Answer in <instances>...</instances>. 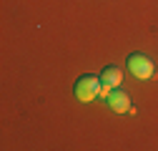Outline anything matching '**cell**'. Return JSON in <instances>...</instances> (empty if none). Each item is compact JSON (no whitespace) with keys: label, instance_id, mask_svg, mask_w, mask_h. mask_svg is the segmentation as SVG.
I'll list each match as a JSON object with an SVG mask.
<instances>
[{"label":"cell","instance_id":"6da1fadb","mask_svg":"<svg viewBox=\"0 0 158 151\" xmlns=\"http://www.w3.org/2000/svg\"><path fill=\"white\" fill-rule=\"evenodd\" d=\"M101 88H103L101 76H83V78H78V81H75L73 93H75V98H78V101L90 103V101H95L98 96H101Z\"/></svg>","mask_w":158,"mask_h":151},{"label":"cell","instance_id":"7a4b0ae2","mask_svg":"<svg viewBox=\"0 0 158 151\" xmlns=\"http://www.w3.org/2000/svg\"><path fill=\"white\" fill-rule=\"evenodd\" d=\"M128 71L138 81H148L156 73V63L148 58V55H143V53H133V55H128Z\"/></svg>","mask_w":158,"mask_h":151},{"label":"cell","instance_id":"3957f363","mask_svg":"<svg viewBox=\"0 0 158 151\" xmlns=\"http://www.w3.org/2000/svg\"><path fill=\"white\" fill-rule=\"evenodd\" d=\"M108 106L115 113H126V111H131V96L126 91H121V88H113L110 96H108Z\"/></svg>","mask_w":158,"mask_h":151},{"label":"cell","instance_id":"277c9868","mask_svg":"<svg viewBox=\"0 0 158 151\" xmlns=\"http://www.w3.org/2000/svg\"><path fill=\"white\" fill-rule=\"evenodd\" d=\"M101 81H103L106 86L115 88V86H121V81H123V71L118 68V66H108V68H103V73H101Z\"/></svg>","mask_w":158,"mask_h":151}]
</instances>
